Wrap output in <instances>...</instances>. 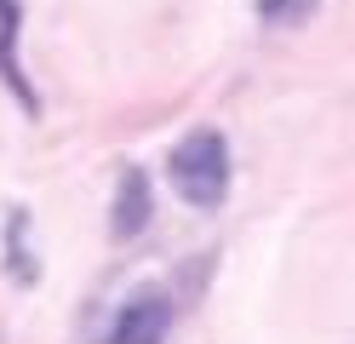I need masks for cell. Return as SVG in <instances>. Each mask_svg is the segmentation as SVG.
I'll list each match as a JSON object with an SVG mask.
<instances>
[{"label": "cell", "mask_w": 355, "mask_h": 344, "mask_svg": "<svg viewBox=\"0 0 355 344\" xmlns=\"http://www.w3.org/2000/svg\"><path fill=\"white\" fill-rule=\"evenodd\" d=\"M166 172H172V190L189 206H201V213L224 206V195H230V138L218 126H189L172 144Z\"/></svg>", "instance_id": "6da1fadb"}, {"label": "cell", "mask_w": 355, "mask_h": 344, "mask_svg": "<svg viewBox=\"0 0 355 344\" xmlns=\"http://www.w3.org/2000/svg\"><path fill=\"white\" fill-rule=\"evenodd\" d=\"M155 218V190H149V172L144 167H126L115 178V201H109V236L115 241H138Z\"/></svg>", "instance_id": "7a4b0ae2"}, {"label": "cell", "mask_w": 355, "mask_h": 344, "mask_svg": "<svg viewBox=\"0 0 355 344\" xmlns=\"http://www.w3.org/2000/svg\"><path fill=\"white\" fill-rule=\"evenodd\" d=\"M166 321H172L166 298L144 293V298H132V304H121V316H115V333H109V344H161Z\"/></svg>", "instance_id": "3957f363"}, {"label": "cell", "mask_w": 355, "mask_h": 344, "mask_svg": "<svg viewBox=\"0 0 355 344\" xmlns=\"http://www.w3.org/2000/svg\"><path fill=\"white\" fill-rule=\"evenodd\" d=\"M17 29H24V6H17V0H0V81L17 92L24 109H40L29 81H24V63H17Z\"/></svg>", "instance_id": "277c9868"}, {"label": "cell", "mask_w": 355, "mask_h": 344, "mask_svg": "<svg viewBox=\"0 0 355 344\" xmlns=\"http://www.w3.org/2000/svg\"><path fill=\"white\" fill-rule=\"evenodd\" d=\"M286 6H293V0H263V17H281Z\"/></svg>", "instance_id": "5b68a950"}]
</instances>
